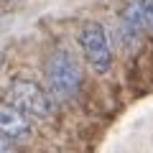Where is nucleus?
Returning a JSON list of instances; mask_svg holds the SVG:
<instances>
[{"label": "nucleus", "instance_id": "nucleus-1", "mask_svg": "<svg viewBox=\"0 0 153 153\" xmlns=\"http://www.w3.org/2000/svg\"><path fill=\"white\" fill-rule=\"evenodd\" d=\"M46 84L51 100H71L82 87V66L74 54L66 49H56L46 61Z\"/></svg>", "mask_w": 153, "mask_h": 153}, {"label": "nucleus", "instance_id": "nucleus-2", "mask_svg": "<svg viewBox=\"0 0 153 153\" xmlns=\"http://www.w3.org/2000/svg\"><path fill=\"white\" fill-rule=\"evenodd\" d=\"M8 105L23 112L26 117H36V120H46L54 115L51 94L31 79H13L8 87Z\"/></svg>", "mask_w": 153, "mask_h": 153}, {"label": "nucleus", "instance_id": "nucleus-3", "mask_svg": "<svg viewBox=\"0 0 153 153\" xmlns=\"http://www.w3.org/2000/svg\"><path fill=\"white\" fill-rule=\"evenodd\" d=\"M79 46H82V54L87 59V64L97 74L110 71V66H112V46H110V36L105 31V26L87 21L79 28Z\"/></svg>", "mask_w": 153, "mask_h": 153}, {"label": "nucleus", "instance_id": "nucleus-4", "mask_svg": "<svg viewBox=\"0 0 153 153\" xmlns=\"http://www.w3.org/2000/svg\"><path fill=\"white\" fill-rule=\"evenodd\" d=\"M0 138L8 143H23L31 138V123L23 112L10 107L8 102H0Z\"/></svg>", "mask_w": 153, "mask_h": 153}, {"label": "nucleus", "instance_id": "nucleus-5", "mask_svg": "<svg viewBox=\"0 0 153 153\" xmlns=\"http://www.w3.org/2000/svg\"><path fill=\"white\" fill-rule=\"evenodd\" d=\"M143 28H146V8H143V0H128V5L123 8V16H120V31L128 38H138Z\"/></svg>", "mask_w": 153, "mask_h": 153}, {"label": "nucleus", "instance_id": "nucleus-6", "mask_svg": "<svg viewBox=\"0 0 153 153\" xmlns=\"http://www.w3.org/2000/svg\"><path fill=\"white\" fill-rule=\"evenodd\" d=\"M143 8H146V26L153 28V0H143Z\"/></svg>", "mask_w": 153, "mask_h": 153}, {"label": "nucleus", "instance_id": "nucleus-7", "mask_svg": "<svg viewBox=\"0 0 153 153\" xmlns=\"http://www.w3.org/2000/svg\"><path fill=\"white\" fill-rule=\"evenodd\" d=\"M0 153H16V148H13L8 140H3V138H0Z\"/></svg>", "mask_w": 153, "mask_h": 153}]
</instances>
